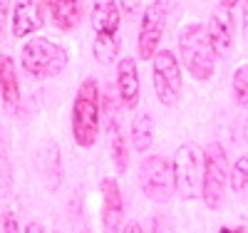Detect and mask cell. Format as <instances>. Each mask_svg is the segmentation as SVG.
<instances>
[{
	"mask_svg": "<svg viewBox=\"0 0 248 233\" xmlns=\"http://www.w3.org/2000/svg\"><path fill=\"white\" fill-rule=\"evenodd\" d=\"M40 174L50 191H57L62 184V156L55 141H47L40 152Z\"/></svg>",
	"mask_w": 248,
	"mask_h": 233,
	"instance_id": "obj_14",
	"label": "cell"
},
{
	"mask_svg": "<svg viewBox=\"0 0 248 233\" xmlns=\"http://www.w3.org/2000/svg\"><path fill=\"white\" fill-rule=\"evenodd\" d=\"M82 233H90V231H82Z\"/></svg>",
	"mask_w": 248,
	"mask_h": 233,
	"instance_id": "obj_32",
	"label": "cell"
},
{
	"mask_svg": "<svg viewBox=\"0 0 248 233\" xmlns=\"http://www.w3.org/2000/svg\"><path fill=\"white\" fill-rule=\"evenodd\" d=\"M122 13L114 0H94L92 3V28L97 35H117Z\"/></svg>",
	"mask_w": 248,
	"mask_h": 233,
	"instance_id": "obj_13",
	"label": "cell"
},
{
	"mask_svg": "<svg viewBox=\"0 0 248 233\" xmlns=\"http://www.w3.org/2000/svg\"><path fill=\"white\" fill-rule=\"evenodd\" d=\"M0 99H3V107L8 112H15L20 104V84H17V72L13 60L5 57L3 65V77H0Z\"/></svg>",
	"mask_w": 248,
	"mask_h": 233,
	"instance_id": "obj_16",
	"label": "cell"
},
{
	"mask_svg": "<svg viewBox=\"0 0 248 233\" xmlns=\"http://www.w3.org/2000/svg\"><path fill=\"white\" fill-rule=\"evenodd\" d=\"M179 55L184 67L189 70V75L199 82L209 79L214 75V65H216V52L211 47L209 32H206L203 25L191 23L181 28L179 32Z\"/></svg>",
	"mask_w": 248,
	"mask_h": 233,
	"instance_id": "obj_2",
	"label": "cell"
},
{
	"mask_svg": "<svg viewBox=\"0 0 248 233\" xmlns=\"http://www.w3.org/2000/svg\"><path fill=\"white\" fill-rule=\"evenodd\" d=\"M47 0H17L13 10V35L25 37L45 25Z\"/></svg>",
	"mask_w": 248,
	"mask_h": 233,
	"instance_id": "obj_10",
	"label": "cell"
},
{
	"mask_svg": "<svg viewBox=\"0 0 248 233\" xmlns=\"http://www.w3.org/2000/svg\"><path fill=\"white\" fill-rule=\"evenodd\" d=\"M102 228L105 233H119L124 218V196L114 179H102Z\"/></svg>",
	"mask_w": 248,
	"mask_h": 233,
	"instance_id": "obj_9",
	"label": "cell"
},
{
	"mask_svg": "<svg viewBox=\"0 0 248 233\" xmlns=\"http://www.w3.org/2000/svg\"><path fill=\"white\" fill-rule=\"evenodd\" d=\"M164 28H167V8H164L159 0L149 3L144 8L141 15V25H139V40H137V50L141 60H154L156 47L161 42Z\"/></svg>",
	"mask_w": 248,
	"mask_h": 233,
	"instance_id": "obj_8",
	"label": "cell"
},
{
	"mask_svg": "<svg viewBox=\"0 0 248 233\" xmlns=\"http://www.w3.org/2000/svg\"><path fill=\"white\" fill-rule=\"evenodd\" d=\"M8 8H10V0H0V30L5 28V20H8Z\"/></svg>",
	"mask_w": 248,
	"mask_h": 233,
	"instance_id": "obj_25",
	"label": "cell"
},
{
	"mask_svg": "<svg viewBox=\"0 0 248 233\" xmlns=\"http://www.w3.org/2000/svg\"><path fill=\"white\" fill-rule=\"evenodd\" d=\"M209 40H211V47L216 52V57H229L231 47H233V15L229 8H216L209 17Z\"/></svg>",
	"mask_w": 248,
	"mask_h": 233,
	"instance_id": "obj_11",
	"label": "cell"
},
{
	"mask_svg": "<svg viewBox=\"0 0 248 233\" xmlns=\"http://www.w3.org/2000/svg\"><path fill=\"white\" fill-rule=\"evenodd\" d=\"M139 186L144 196L154 203H167L174 194V171H171V161L164 156H144L139 164Z\"/></svg>",
	"mask_w": 248,
	"mask_h": 233,
	"instance_id": "obj_6",
	"label": "cell"
},
{
	"mask_svg": "<svg viewBox=\"0 0 248 233\" xmlns=\"http://www.w3.org/2000/svg\"><path fill=\"white\" fill-rule=\"evenodd\" d=\"M233 97L241 107H248V65H241L236 67L233 72Z\"/></svg>",
	"mask_w": 248,
	"mask_h": 233,
	"instance_id": "obj_21",
	"label": "cell"
},
{
	"mask_svg": "<svg viewBox=\"0 0 248 233\" xmlns=\"http://www.w3.org/2000/svg\"><path fill=\"white\" fill-rule=\"evenodd\" d=\"M132 144L139 154H147L154 144V119L149 112H141L132 122Z\"/></svg>",
	"mask_w": 248,
	"mask_h": 233,
	"instance_id": "obj_17",
	"label": "cell"
},
{
	"mask_svg": "<svg viewBox=\"0 0 248 233\" xmlns=\"http://www.w3.org/2000/svg\"><path fill=\"white\" fill-rule=\"evenodd\" d=\"M246 129H248V124H246Z\"/></svg>",
	"mask_w": 248,
	"mask_h": 233,
	"instance_id": "obj_33",
	"label": "cell"
},
{
	"mask_svg": "<svg viewBox=\"0 0 248 233\" xmlns=\"http://www.w3.org/2000/svg\"><path fill=\"white\" fill-rule=\"evenodd\" d=\"M229 176H231L229 156H226L218 141H211L203 149V184H201V199L211 211L223 203Z\"/></svg>",
	"mask_w": 248,
	"mask_h": 233,
	"instance_id": "obj_5",
	"label": "cell"
},
{
	"mask_svg": "<svg viewBox=\"0 0 248 233\" xmlns=\"http://www.w3.org/2000/svg\"><path fill=\"white\" fill-rule=\"evenodd\" d=\"M243 13H246V28H248V0H243Z\"/></svg>",
	"mask_w": 248,
	"mask_h": 233,
	"instance_id": "obj_30",
	"label": "cell"
},
{
	"mask_svg": "<svg viewBox=\"0 0 248 233\" xmlns=\"http://www.w3.org/2000/svg\"><path fill=\"white\" fill-rule=\"evenodd\" d=\"M25 233H45V231H43V226H40V223H35V221H32V223H28Z\"/></svg>",
	"mask_w": 248,
	"mask_h": 233,
	"instance_id": "obj_27",
	"label": "cell"
},
{
	"mask_svg": "<svg viewBox=\"0 0 248 233\" xmlns=\"http://www.w3.org/2000/svg\"><path fill=\"white\" fill-rule=\"evenodd\" d=\"M236 3H238V0H218V5H221V8H229V10H231Z\"/></svg>",
	"mask_w": 248,
	"mask_h": 233,
	"instance_id": "obj_28",
	"label": "cell"
},
{
	"mask_svg": "<svg viewBox=\"0 0 248 233\" xmlns=\"http://www.w3.org/2000/svg\"><path fill=\"white\" fill-rule=\"evenodd\" d=\"M122 233H144V228H141L139 223H134V221H132V223L124 226V231H122Z\"/></svg>",
	"mask_w": 248,
	"mask_h": 233,
	"instance_id": "obj_26",
	"label": "cell"
},
{
	"mask_svg": "<svg viewBox=\"0 0 248 233\" xmlns=\"http://www.w3.org/2000/svg\"><path fill=\"white\" fill-rule=\"evenodd\" d=\"M119 5H122V13H124V15L132 17V15H137V13H139L141 0H119Z\"/></svg>",
	"mask_w": 248,
	"mask_h": 233,
	"instance_id": "obj_24",
	"label": "cell"
},
{
	"mask_svg": "<svg viewBox=\"0 0 248 233\" xmlns=\"http://www.w3.org/2000/svg\"><path fill=\"white\" fill-rule=\"evenodd\" d=\"M171 171H174V188L184 201H191V199L201 196L203 149H199L194 141L181 144L171 159Z\"/></svg>",
	"mask_w": 248,
	"mask_h": 233,
	"instance_id": "obj_4",
	"label": "cell"
},
{
	"mask_svg": "<svg viewBox=\"0 0 248 233\" xmlns=\"http://www.w3.org/2000/svg\"><path fill=\"white\" fill-rule=\"evenodd\" d=\"M229 181H231V188H233L236 194L248 191V156H241V159L233 164Z\"/></svg>",
	"mask_w": 248,
	"mask_h": 233,
	"instance_id": "obj_20",
	"label": "cell"
},
{
	"mask_svg": "<svg viewBox=\"0 0 248 233\" xmlns=\"http://www.w3.org/2000/svg\"><path fill=\"white\" fill-rule=\"evenodd\" d=\"M117 97L124 109H134L139 102V70L132 57L117 62Z\"/></svg>",
	"mask_w": 248,
	"mask_h": 233,
	"instance_id": "obj_12",
	"label": "cell"
},
{
	"mask_svg": "<svg viewBox=\"0 0 248 233\" xmlns=\"http://www.w3.org/2000/svg\"><path fill=\"white\" fill-rule=\"evenodd\" d=\"M218 233H246V231H236V228H221Z\"/></svg>",
	"mask_w": 248,
	"mask_h": 233,
	"instance_id": "obj_29",
	"label": "cell"
},
{
	"mask_svg": "<svg viewBox=\"0 0 248 233\" xmlns=\"http://www.w3.org/2000/svg\"><path fill=\"white\" fill-rule=\"evenodd\" d=\"M47 10L52 23L60 30H75L82 23V8H79V0H47Z\"/></svg>",
	"mask_w": 248,
	"mask_h": 233,
	"instance_id": "obj_15",
	"label": "cell"
},
{
	"mask_svg": "<svg viewBox=\"0 0 248 233\" xmlns=\"http://www.w3.org/2000/svg\"><path fill=\"white\" fill-rule=\"evenodd\" d=\"M20 62L23 70L35 79H50L67 67V52L47 37H32L23 45Z\"/></svg>",
	"mask_w": 248,
	"mask_h": 233,
	"instance_id": "obj_3",
	"label": "cell"
},
{
	"mask_svg": "<svg viewBox=\"0 0 248 233\" xmlns=\"http://www.w3.org/2000/svg\"><path fill=\"white\" fill-rule=\"evenodd\" d=\"M184 77L174 52L161 50L154 55V92L164 107H174L181 97Z\"/></svg>",
	"mask_w": 248,
	"mask_h": 233,
	"instance_id": "obj_7",
	"label": "cell"
},
{
	"mask_svg": "<svg viewBox=\"0 0 248 233\" xmlns=\"http://www.w3.org/2000/svg\"><path fill=\"white\" fill-rule=\"evenodd\" d=\"M10 188H13V169L8 156L0 154V196H8Z\"/></svg>",
	"mask_w": 248,
	"mask_h": 233,
	"instance_id": "obj_22",
	"label": "cell"
},
{
	"mask_svg": "<svg viewBox=\"0 0 248 233\" xmlns=\"http://www.w3.org/2000/svg\"><path fill=\"white\" fill-rule=\"evenodd\" d=\"M119 52V40L117 35H97L94 40V57L99 65H109Z\"/></svg>",
	"mask_w": 248,
	"mask_h": 233,
	"instance_id": "obj_19",
	"label": "cell"
},
{
	"mask_svg": "<svg viewBox=\"0 0 248 233\" xmlns=\"http://www.w3.org/2000/svg\"><path fill=\"white\" fill-rule=\"evenodd\" d=\"M112 159H114V166L117 171L124 174L129 166V146H127V139H124V134L117 129V124L112 126Z\"/></svg>",
	"mask_w": 248,
	"mask_h": 233,
	"instance_id": "obj_18",
	"label": "cell"
},
{
	"mask_svg": "<svg viewBox=\"0 0 248 233\" xmlns=\"http://www.w3.org/2000/svg\"><path fill=\"white\" fill-rule=\"evenodd\" d=\"M0 233H20V223L13 211H3L0 214Z\"/></svg>",
	"mask_w": 248,
	"mask_h": 233,
	"instance_id": "obj_23",
	"label": "cell"
},
{
	"mask_svg": "<svg viewBox=\"0 0 248 233\" xmlns=\"http://www.w3.org/2000/svg\"><path fill=\"white\" fill-rule=\"evenodd\" d=\"M5 57H8V55H0V77H3V65H5Z\"/></svg>",
	"mask_w": 248,
	"mask_h": 233,
	"instance_id": "obj_31",
	"label": "cell"
},
{
	"mask_svg": "<svg viewBox=\"0 0 248 233\" xmlns=\"http://www.w3.org/2000/svg\"><path fill=\"white\" fill-rule=\"evenodd\" d=\"M102 90L94 79H85L77 87L75 104H72V137L77 146H90L97 144L99 137V124H102Z\"/></svg>",
	"mask_w": 248,
	"mask_h": 233,
	"instance_id": "obj_1",
	"label": "cell"
}]
</instances>
